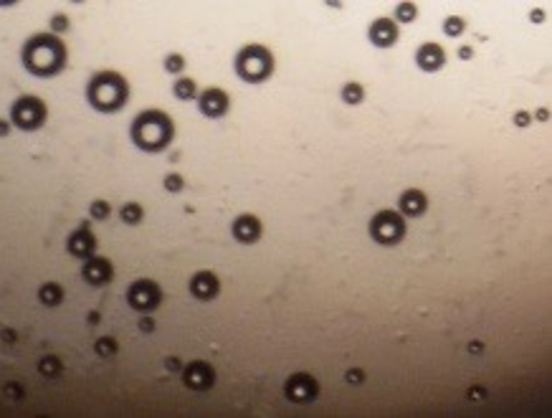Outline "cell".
<instances>
[{
  "mask_svg": "<svg viewBox=\"0 0 552 418\" xmlns=\"http://www.w3.org/2000/svg\"><path fill=\"white\" fill-rule=\"evenodd\" d=\"M363 99H365L363 84L348 82V84H345V86H342V102H345V104H360Z\"/></svg>",
  "mask_w": 552,
  "mask_h": 418,
  "instance_id": "cell-22",
  "label": "cell"
},
{
  "mask_svg": "<svg viewBox=\"0 0 552 418\" xmlns=\"http://www.w3.org/2000/svg\"><path fill=\"white\" fill-rule=\"evenodd\" d=\"M428 211V198H426L423 190L418 188H410L406 190L398 200V213H401L403 218H418V216H423Z\"/></svg>",
  "mask_w": 552,
  "mask_h": 418,
  "instance_id": "cell-16",
  "label": "cell"
},
{
  "mask_svg": "<svg viewBox=\"0 0 552 418\" xmlns=\"http://www.w3.org/2000/svg\"><path fill=\"white\" fill-rule=\"evenodd\" d=\"M537 120H542V122L550 120V112H547V109H540V112H537Z\"/></svg>",
  "mask_w": 552,
  "mask_h": 418,
  "instance_id": "cell-37",
  "label": "cell"
},
{
  "mask_svg": "<svg viewBox=\"0 0 552 418\" xmlns=\"http://www.w3.org/2000/svg\"><path fill=\"white\" fill-rule=\"evenodd\" d=\"M38 372H44L46 378H59L64 372V363L59 355H44L38 360Z\"/></svg>",
  "mask_w": 552,
  "mask_h": 418,
  "instance_id": "cell-21",
  "label": "cell"
},
{
  "mask_svg": "<svg viewBox=\"0 0 552 418\" xmlns=\"http://www.w3.org/2000/svg\"><path fill=\"white\" fill-rule=\"evenodd\" d=\"M120 218L127 223V226H137V223H142L144 218V208L137 200H129L120 208Z\"/></svg>",
  "mask_w": 552,
  "mask_h": 418,
  "instance_id": "cell-20",
  "label": "cell"
},
{
  "mask_svg": "<svg viewBox=\"0 0 552 418\" xmlns=\"http://www.w3.org/2000/svg\"><path fill=\"white\" fill-rule=\"evenodd\" d=\"M515 124H517V127H527V124H530V114L524 112V109H522V112H517L515 114Z\"/></svg>",
  "mask_w": 552,
  "mask_h": 418,
  "instance_id": "cell-31",
  "label": "cell"
},
{
  "mask_svg": "<svg viewBox=\"0 0 552 418\" xmlns=\"http://www.w3.org/2000/svg\"><path fill=\"white\" fill-rule=\"evenodd\" d=\"M459 56H461V59H471V56H474V51H471L469 46H461V48H459Z\"/></svg>",
  "mask_w": 552,
  "mask_h": 418,
  "instance_id": "cell-35",
  "label": "cell"
},
{
  "mask_svg": "<svg viewBox=\"0 0 552 418\" xmlns=\"http://www.w3.org/2000/svg\"><path fill=\"white\" fill-rule=\"evenodd\" d=\"M416 15H418L416 3H398V8H395V21H401V23L416 21Z\"/></svg>",
  "mask_w": 552,
  "mask_h": 418,
  "instance_id": "cell-25",
  "label": "cell"
},
{
  "mask_svg": "<svg viewBox=\"0 0 552 418\" xmlns=\"http://www.w3.org/2000/svg\"><path fill=\"white\" fill-rule=\"evenodd\" d=\"M6 393L13 395V398H23V386H15V383H8Z\"/></svg>",
  "mask_w": 552,
  "mask_h": 418,
  "instance_id": "cell-32",
  "label": "cell"
},
{
  "mask_svg": "<svg viewBox=\"0 0 552 418\" xmlns=\"http://www.w3.org/2000/svg\"><path fill=\"white\" fill-rule=\"evenodd\" d=\"M231 234L238 243H256L264 236V223L254 213H241V216H236Z\"/></svg>",
  "mask_w": 552,
  "mask_h": 418,
  "instance_id": "cell-14",
  "label": "cell"
},
{
  "mask_svg": "<svg viewBox=\"0 0 552 418\" xmlns=\"http://www.w3.org/2000/svg\"><path fill=\"white\" fill-rule=\"evenodd\" d=\"M48 120V106L41 97L33 94H23L13 102L10 106V124L23 132H36L41 129Z\"/></svg>",
  "mask_w": 552,
  "mask_h": 418,
  "instance_id": "cell-5",
  "label": "cell"
},
{
  "mask_svg": "<svg viewBox=\"0 0 552 418\" xmlns=\"http://www.w3.org/2000/svg\"><path fill=\"white\" fill-rule=\"evenodd\" d=\"M89 216L94 220H106V218H109V216H112V205H109V200H102V198L91 200Z\"/></svg>",
  "mask_w": 552,
  "mask_h": 418,
  "instance_id": "cell-24",
  "label": "cell"
},
{
  "mask_svg": "<svg viewBox=\"0 0 552 418\" xmlns=\"http://www.w3.org/2000/svg\"><path fill=\"white\" fill-rule=\"evenodd\" d=\"M180 375H182V383H185L190 390H196V393L211 390L213 383H216V368H213L211 363H205V360H193V363H188L180 370Z\"/></svg>",
  "mask_w": 552,
  "mask_h": 418,
  "instance_id": "cell-9",
  "label": "cell"
},
{
  "mask_svg": "<svg viewBox=\"0 0 552 418\" xmlns=\"http://www.w3.org/2000/svg\"><path fill=\"white\" fill-rule=\"evenodd\" d=\"M464 30H466V21H464L461 15H448L446 21H444V33L451 38L461 36Z\"/></svg>",
  "mask_w": 552,
  "mask_h": 418,
  "instance_id": "cell-23",
  "label": "cell"
},
{
  "mask_svg": "<svg viewBox=\"0 0 552 418\" xmlns=\"http://www.w3.org/2000/svg\"><path fill=\"white\" fill-rule=\"evenodd\" d=\"M86 102L97 112L114 114L129 102V82L117 71H97L86 84Z\"/></svg>",
  "mask_w": 552,
  "mask_h": 418,
  "instance_id": "cell-3",
  "label": "cell"
},
{
  "mask_svg": "<svg viewBox=\"0 0 552 418\" xmlns=\"http://www.w3.org/2000/svg\"><path fill=\"white\" fill-rule=\"evenodd\" d=\"M68 26H71V18L66 13H53L51 21H48V28H51L53 36H59V33H66Z\"/></svg>",
  "mask_w": 552,
  "mask_h": 418,
  "instance_id": "cell-27",
  "label": "cell"
},
{
  "mask_svg": "<svg viewBox=\"0 0 552 418\" xmlns=\"http://www.w3.org/2000/svg\"><path fill=\"white\" fill-rule=\"evenodd\" d=\"M3 337L10 342V340H13V330H3Z\"/></svg>",
  "mask_w": 552,
  "mask_h": 418,
  "instance_id": "cell-40",
  "label": "cell"
},
{
  "mask_svg": "<svg viewBox=\"0 0 552 418\" xmlns=\"http://www.w3.org/2000/svg\"><path fill=\"white\" fill-rule=\"evenodd\" d=\"M372 241H378L380 246H395L406 238V218L398 211H378L368 223Z\"/></svg>",
  "mask_w": 552,
  "mask_h": 418,
  "instance_id": "cell-6",
  "label": "cell"
},
{
  "mask_svg": "<svg viewBox=\"0 0 552 418\" xmlns=\"http://www.w3.org/2000/svg\"><path fill=\"white\" fill-rule=\"evenodd\" d=\"M89 322H91V325H97V322H99V312H91V314H89Z\"/></svg>",
  "mask_w": 552,
  "mask_h": 418,
  "instance_id": "cell-38",
  "label": "cell"
},
{
  "mask_svg": "<svg viewBox=\"0 0 552 418\" xmlns=\"http://www.w3.org/2000/svg\"><path fill=\"white\" fill-rule=\"evenodd\" d=\"M64 287H61L59 281H46V284H41V289H38V302L46 304V307H59L61 302H64Z\"/></svg>",
  "mask_w": 552,
  "mask_h": 418,
  "instance_id": "cell-18",
  "label": "cell"
},
{
  "mask_svg": "<svg viewBox=\"0 0 552 418\" xmlns=\"http://www.w3.org/2000/svg\"><path fill=\"white\" fill-rule=\"evenodd\" d=\"M398 23L393 18H378V21L370 23V28H368V38H370L372 46H378V48H390V46L398 41Z\"/></svg>",
  "mask_w": 552,
  "mask_h": 418,
  "instance_id": "cell-15",
  "label": "cell"
},
{
  "mask_svg": "<svg viewBox=\"0 0 552 418\" xmlns=\"http://www.w3.org/2000/svg\"><path fill=\"white\" fill-rule=\"evenodd\" d=\"M66 251L74 258H82V261H86L89 256L97 254V236L91 234L89 223H82L76 231H71V236L66 238Z\"/></svg>",
  "mask_w": 552,
  "mask_h": 418,
  "instance_id": "cell-12",
  "label": "cell"
},
{
  "mask_svg": "<svg viewBox=\"0 0 552 418\" xmlns=\"http://www.w3.org/2000/svg\"><path fill=\"white\" fill-rule=\"evenodd\" d=\"M8 132H10V122H6V120H0V137H6Z\"/></svg>",
  "mask_w": 552,
  "mask_h": 418,
  "instance_id": "cell-36",
  "label": "cell"
},
{
  "mask_svg": "<svg viewBox=\"0 0 552 418\" xmlns=\"http://www.w3.org/2000/svg\"><path fill=\"white\" fill-rule=\"evenodd\" d=\"M21 61L28 74L41 76V79L56 76L66 68V61H68L66 44H64L59 36H53L51 30H48V33H36V36H30L28 41L23 44Z\"/></svg>",
  "mask_w": 552,
  "mask_h": 418,
  "instance_id": "cell-1",
  "label": "cell"
},
{
  "mask_svg": "<svg viewBox=\"0 0 552 418\" xmlns=\"http://www.w3.org/2000/svg\"><path fill=\"white\" fill-rule=\"evenodd\" d=\"M175 137V122L162 109H144L132 122V142L144 152H162Z\"/></svg>",
  "mask_w": 552,
  "mask_h": 418,
  "instance_id": "cell-2",
  "label": "cell"
},
{
  "mask_svg": "<svg viewBox=\"0 0 552 418\" xmlns=\"http://www.w3.org/2000/svg\"><path fill=\"white\" fill-rule=\"evenodd\" d=\"M185 56L182 53H167L165 56V71H170V74H182L185 71Z\"/></svg>",
  "mask_w": 552,
  "mask_h": 418,
  "instance_id": "cell-28",
  "label": "cell"
},
{
  "mask_svg": "<svg viewBox=\"0 0 552 418\" xmlns=\"http://www.w3.org/2000/svg\"><path fill=\"white\" fill-rule=\"evenodd\" d=\"M416 64L423 68V71L433 74V71L444 68V64H446V51H444L439 44H423L416 53Z\"/></svg>",
  "mask_w": 552,
  "mask_h": 418,
  "instance_id": "cell-17",
  "label": "cell"
},
{
  "mask_svg": "<svg viewBox=\"0 0 552 418\" xmlns=\"http://www.w3.org/2000/svg\"><path fill=\"white\" fill-rule=\"evenodd\" d=\"M162 185H165L167 193H180V190L185 188V180H182L180 173H167L165 180H162Z\"/></svg>",
  "mask_w": 552,
  "mask_h": 418,
  "instance_id": "cell-29",
  "label": "cell"
},
{
  "mask_svg": "<svg viewBox=\"0 0 552 418\" xmlns=\"http://www.w3.org/2000/svg\"><path fill=\"white\" fill-rule=\"evenodd\" d=\"M284 395L292 403H312L319 395V383L310 372H292L284 383Z\"/></svg>",
  "mask_w": 552,
  "mask_h": 418,
  "instance_id": "cell-8",
  "label": "cell"
},
{
  "mask_svg": "<svg viewBox=\"0 0 552 418\" xmlns=\"http://www.w3.org/2000/svg\"><path fill=\"white\" fill-rule=\"evenodd\" d=\"M140 330H142V332H152V330H155V322H152V317H147V314H144V317L140 319Z\"/></svg>",
  "mask_w": 552,
  "mask_h": 418,
  "instance_id": "cell-33",
  "label": "cell"
},
{
  "mask_svg": "<svg viewBox=\"0 0 552 418\" xmlns=\"http://www.w3.org/2000/svg\"><path fill=\"white\" fill-rule=\"evenodd\" d=\"M198 109L208 120H220L231 109V97L223 89H218V86H208V89H203L198 94Z\"/></svg>",
  "mask_w": 552,
  "mask_h": 418,
  "instance_id": "cell-10",
  "label": "cell"
},
{
  "mask_svg": "<svg viewBox=\"0 0 552 418\" xmlns=\"http://www.w3.org/2000/svg\"><path fill=\"white\" fill-rule=\"evenodd\" d=\"M542 18H545V15H542V10H535V13H532V21H542Z\"/></svg>",
  "mask_w": 552,
  "mask_h": 418,
  "instance_id": "cell-39",
  "label": "cell"
},
{
  "mask_svg": "<svg viewBox=\"0 0 552 418\" xmlns=\"http://www.w3.org/2000/svg\"><path fill=\"white\" fill-rule=\"evenodd\" d=\"M165 365H167V368H170V370H175V372H180V370H182V365L178 363V360H175V357H167V360H165Z\"/></svg>",
  "mask_w": 552,
  "mask_h": 418,
  "instance_id": "cell-34",
  "label": "cell"
},
{
  "mask_svg": "<svg viewBox=\"0 0 552 418\" xmlns=\"http://www.w3.org/2000/svg\"><path fill=\"white\" fill-rule=\"evenodd\" d=\"M173 91H175V97L182 99V102H193V99H198V94H200L196 79H190V76H180V79L175 82Z\"/></svg>",
  "mask_w": 552,
  "mask_h": 418,
  "instance_id": "cell-19",
  "label": "cell"
},
{
  "mask_svg": "<svg viewBox=\"0 0 552 418\" xmlns=\"http://www.w3.org/2000/svg\"><path fill=\"white\" fill-rule=\"evenodd\" d=\"M345 378H348V383H363V380H365V372L357 370V368H352L350 372H345Z\"/></svg>",
  "mask_w": 552,
  "mask_h": 418,
  "instance_id": "cell-30",
  "label": "cell"
},
{
  "mask_svg": "<svg viewBox=\"0 0 552 418\" xmlns=\"http://www.w3.org/2000/svg\"><path fill=\"white\" fill-rule=\"evenodd\" d=\"M236 74L249 84H261L274 74V53L261 44L243 46L236 53Z\"/></svg>",
  "mask_w": 552,
  "mask_h": 418,
  "instance_id": "cell-4",
  "label": "cell"
},
{
  "mask_svg": "<svg viewBox=\"0 0 552 418\" xmlns=\"http://www.w3.org/2000/svg\"><path fill=\"white\" fill-rule=\"evenodd\" d=\"M94 352L97 355H102V357H112L114 352H117V340L114 337H99L97 342H94Z\"/></svg>",
  "mask_w": 552,
  "mask_h": 418,
  "instance_id": "cell-26",
  "label": "cell"
},
{
  "mask_svg": "<svg viewBox=\"0 0 552 418\" xmlns=\"http://www.w3.org/2000/svg\"><path fill=\"white\" fill-rule=\"evenodd\" d=\"M127 304L135 312L150 314L162 304V287L155 279H137L127 287Z\"/></svg>",
  "mask_w": 552,
  "mask_h": 418,
  "instance_id": "cell-7",
  "label": "cell"
},
{
  "mask_svg": "<svg viewBox=\"0 0 552 418\" xmlns=\"http://www.w3.org/2000/svg\"><path fill=\"white\" fill-rule=\"evenodd\" d=\"M188 289L198 302H211V299H216L220 294V279L213 272H208V269H200V272H196L190 276Z\"/></svg>",
  "mask_w": 552,
  "mask_h": 418,
  "instance_id": "cell-13",
  "label": "cell"
},
{
  "mask_svg": "<svg viewBox=\"0 0 552 418\" xmlns=\"http://www.w3.org/2000/svg\"><path fill=\"white\" fill-rule=\"evenodd\" d=\"M82 276L86 284H91V287H106V284L114 279V264L106 256L94 254V256H89L86 261H84Z\"/></svg>",
  "mask_w": 552,
  "mask_h": 418,
  "instance_id": "cell-11",
  "label": "cell"
}]
</instances>
